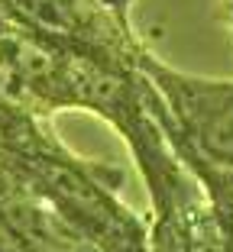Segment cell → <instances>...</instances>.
<instances>
[{
    "label": "cell",
    "mask_w": 233,
    "mask_h": 252,
    "mask_svg": "<svg viewBox=\"0 0 233 252\" xmlns=\"http://www.w3.org/2000/svg\"><path fill=\"white\" fill-rule=\"evenodd\" d=\"M136 68L156 88L152 113L178 162L201 181L233 249V81H211L175 71L146 49L133 52Z\"/></svg>",
    "instance_id": "1"
}]
</instances>
